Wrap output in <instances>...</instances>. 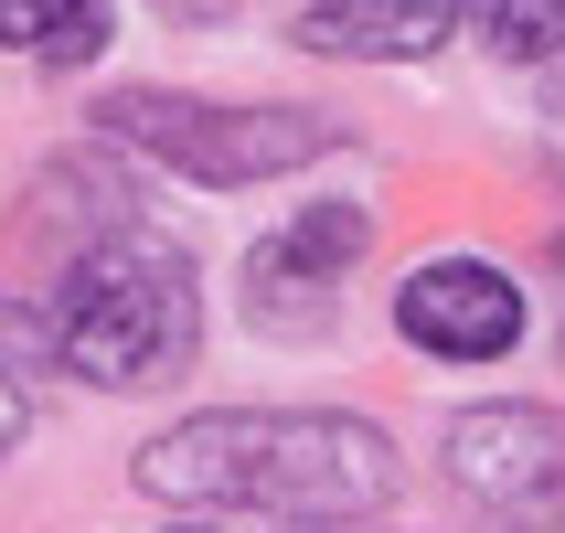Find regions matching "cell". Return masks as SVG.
Here are the masks:
<instances>
[{"label":"cell","mask_w":565,"mask_h":533,"mask_svg":"<svg viewBox=\"0 0 565 533\" xmlns=\"http://www.w3.org/2000/svg\"><path fill=\"white\" fill-rule=\"evenodd\" d=\"M139 491L160 502H203V512H374L395 491V448L363 416H192L160 427L139 448Z\"/></svg>","instance_id":"1"},{"label":"cell","mask_w":565,"mask_h":533,"mask_svg":"<svg viewBox=\"0 0 565 533\" xmlns=\"http://www.w3.org/2000/svg\"><path fill=\"white\" fill-rule=\"evenodd\" d=\"M64 374L86 384H160L182 374L192 342H203V299H192V256L171 235H96L54 288V320H43Z\"/></svg>","instance_id":"2"},{"label":"cell","mask_w":565,"mask_h":533,"mask_svg":"<svg viewBox=\"0 0 565 533\" xmlns=\"http://www.w3.org/2000/svg\"><path fill=\"white\" fill-rule=\"evenodd\" d=\"M96 118H107V139H128V150H150L160 171L214 182V192L278 182V171H299V160H320L342 139L320 107H203V96H160V86L107 96Z\"/></svg>","instance_id":"3"},{"label":"cell","mask_w":565,"mask_h":533,"mask_svg":"<svg viewBox=\"0 0 565 533\" xmlns=\"http://www.w3.org/2000/svg\"><path fill=\"white\" fill-rule=\"evenodd\" d=\"M448 480L512 533H565V406H470L438 438Z\"/></svg>","instance_id":"4"},{"label":"cell","mask_w":565,"mask_h":533,"mask_svg":"<svg viewBox=\"0 0 565 533\" xmlns=\"http://www.w3.org/2000/svg\"><path fill=\"white\" fill-rule=\"evenodd\" d=\"M395 331L438 363H502L523 342V288L491 267V256H427L406 288H395Z\"/></svg>","instance_id":"5"},{"label":"cell","mask_w":565,"mask_h":533,"mask_svg":"<svg viewBox=\"0 0 565 533\" xmlns=\"http://www.w3.org/2000/svg\"><path fill=\"white\" fill-rule=\"evenodd\" d=\"M448 22H459V0H310L299 11V54H363V64H416L438 54Z\"/></svg>","instance_id":"6"},{"label":"cell","mask_w":565,"mask_h":533,"mask_svg":"<svg viewBox=\"0 0 565 533\" xmlns=\"http://www.w3.org/2000/svg\"><path fill=\"white\" fill-rule=\"evenodd\" d=\"M363 246H374V214H363V203H310V214H288L278 235L246 256V278H256V299L278 310V299H310V288H331Z\"/></svg>","instance_id":"7"},{"label":"cell","mask_w":565,"mask_h":533,"mask_svg":"<svg viewBox=\"0 0 565 533\" xmlns=\"http://www.w3.org/2000/svg\"><path fill=\"white\" fill-rule=\"evenodd\" d=\"M0 43H22L43 64H86L107 43V0H0Z\"/></svg>","instance_id":"8"},{"label":"cell","mask_w":565,"mask_h":533,"mask_svg":"<svg viewBox=\"0 0 565 533\" xmlns=\"http://www.w3.org/2000/svg\"><path fill=\"white\" fill-rule=\"evenodd\" d=\"M480 32H491V54L544 64L565 54V0H480Z\"/></svg>","instance_id":"9"},{"label":"cell","mask_w":565,"mask_h":533,"mask_svg":"<svg viewBox=\"0 0 565 533\" xmlns=\"http://www.w3.org/2000/svg\"><path fill=\"white\" fill-rule=\"evenodd\" d=\"M22 427H32V416H22V395H11V384H0V459H11V448H22Z\"/></svg>","instance_id":"10"},{"label":"cell","mask_w":565,"mask_h":533,"mask_svg":"<svg viewBox=\"0 0 565 533\" xmlns=\"http://www.w3.org/2000/svg\"><path fill=\"white\" fill-rule=\"evenodd\" d=\"M160 11H171V22H224L235 0H160Z\"/></svg>","instance_id":"11"},{"label":"cell","mask_w":565,"mask_h":533,"mask_svg":"<svg viewBox=\"0 0 565 533\" xmlns=\"http://www.w3.org/2000/svg\"><path fill=\"white\" fill-rule=\"evenodd\" d=\"M171 533H214V523H171Z\"/></svg>","instance_id":"12"}]
</instances>
